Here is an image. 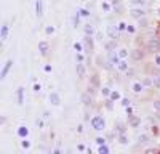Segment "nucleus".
<instances>
[{"label": "nucleus", "mask_w": 160, "mask_h": 154, "mask_svg": "<svg viewBox=\"0 0 160 154\" xmlns=\"http://www.w3.org/2000/svg\"><path fill=\"white\" fill-rule=\"evenodd\" d=\"M146 50H148V53H152V55L160 53V38H157V37L149 38L146 42Z\"/></svg>", "instance_id": "1"}, {"label": "nucleus", "mask_w": 160, "mask_h": 154, "mask_svg": "<svg viewBox=\"0 0 160 154\" xmlns=\"http://www.w3.org/2000/svg\"><path fill=\"white\" fill-rule=\"evenodd\" d=\"M90 124H91V128L96 132H102L106 128V121H104L102 116H95V117L90 121Z\"/></svg>", "instance_id": "2"}, {"label": "nucleus", "mask_w": 160, "mask_h": 154, "mask_svg": "<svg viewBox=\"0 0 160 154\" xmlns=\"http://www.w3.org/2000/svg\"><path fill=\"white\" fill-rule=\"evenodd\" d=\"M106 34H108L109 40H118L120 31L117 28V24H108V26H106Z\"/></svg>", "instance_id": "3"}, {"label": "nucleus", "mask_w": 160, "mask_h": 154, "mask_svg": "<svg viewBox=\"0 0 160 154\" xmlns=\"http://www.w3.org/2000/svg\"><path fill=\"white\" fill-rule=\"evenodd\" d=\"M146 10H144V7H133L131 8V11H130V16L135 19V21H139V19H142V18H146Z\"/></svg>", "instance_id": "4"}, {"label": "nucleus", "mask_w": 160, "mask_h": 154, "mask_svg": "<svg viewBox=\"0 0 160 154\" xmlns=\"http://www.w3.org/2000/svg\"><path fill=\"white\" fill-rule=\"evenodd\" d=\"M83 47L88 55H91L95 51V38H93V35H87V34L83 35Z\"/></svg>", "instance_id": "5"}, {"label": "nucleus", "mask_w": 160, "mask_h": 154, "mask_svg": "<svg viewBox=\"0 0 160 154\" xmlns=\"http://www.w3.org/2000/svg\"><path fill=\"white\" fill-rule=\"evenodd\" d=\"M130 88H131V92L135 93V95H139V93H142L144 90H146L141 80H135V82L131 84V87H130Z\"/></svg>", "instance_id": "6"}, {"label": "nucleus", "mask_w": 160, "mask_h": 154, "mask_svg": "<svg viewBox=\"0 0 160 154\" xmlns=\"http://www.w3.org/2000/svg\"><path fill=\"white\" fill-rule=\"evenodd\" d=\"M80 100H82V103H83V105H85L87 108L93 106V95H91V93L83 92V93H82V96H80Z\"/></svg>", "instance_id": "7"}, {"label": "nucleus", "mask_w": 160, "mask_h": 154, "mask_svg": "<svg viewBox=\"0 0 160 154\" xmlns=\"http://www.w3.org/2000/svg\"><path fill=\"white\" fill-rule=\"evenodd\" d=\"M115 69H117L118 72H127V71L130 69V64L127 63V59H118L117 64H115Z\"/></svg>", "instance_id": "8"}, {"label": "nucleus", "mask_w": 160, "mask_h": 154, "mask_svg": "<svg viewBox=\"0 0 160 154\" xmlns=\"http://www.w3.org/2000/svg\"><path fill=\"white\" fill-rule=\"evenodd\" d=\"M136 141H138L139 146H146V145L151 141V135H149V133H141V135H138Z\"/></svg>", "instance_id": "9"}, {"label": "nucleus", "mask_w": 160, "mask_h": 154, "mask_svg": "<svg viewBox=\"0 0 160 154\" xmlns=\"http://www.w3.org/2000/svg\"><path fill=\"white\" fill-rule=\"evenodd\" d=\"M75 71H77V77L78 79H83L87 75V68L83 66V63H77L75 64Z\"/></svg>", "instance_id": "10"}, {"label": "nucleus", "mask_w": 160, "mask_h": 154, "mask_svg": "<svg viewBox=\"0 0 160 154\" xmlns=\"http://www.w3.org/2000/svg\"><path fill=\"white\" fill-rule=\"evenodd\" d=\"M50 103L53 106H59L61 105V96H59L58 92H51L50 93Z\"/></svg>", "instance_id": "11"}, {"label": "nucleus", "mask_w": 160, "mask_h": 154, "mask_svg": "<svg viewBox=\"0 0 160 154\" xmlns=\"http://www.w3.org/2000/svg\"><path fill=\"white\" fill-rule=\"evenodd\" d=\"M8 34H10V28L7 23H2V29H0V38H2V42H5L8 38Z\"/></svg>", "instance_id": "12"}, {"label": "nucleus", "mask_w": 160, "mask_h": 154, "mask_svg": "<svg viewBox=\"0 0 160 154\" xmlns=\"http://www.w3.org/2000/svg\"><path fill=\"white\" fill-rule=\"evenodd\" d=\"M11 66H13V59H8V61L5 63L3 69H2V77H0V79H2V80H5V79H7V75H8V72H10Z\"/></svg>", "instance_id": "13"}, {"label": "nucleus", "mask_w": 160, "mask_h": 154, "mask_svg": "<svg viewBox=\"0 0 160 154\" xmlns=\"http://www.w3.org/2000/svg\"><path fill=\"white\" fill-rule=\"evenodd\" d=\"M112 7H114V11L117 13V15H122L123 13V3L120 2V0H112Z\"/></svg>", "instance_id": "14"}, {"label": "nucleus", "mask_w": 160, "mask_h": 154, "mask_svg": "<svg viewBox=\"0 0 160 154\" xmlns=\"http://www.w3.org/2000/svg\"><path fill=\"white\" fill-rule=\"evenodd\" d=\"M141 82H142V85H144V88H152L154 87V77H149V75H146V77H142L141 79Z\"/></svg>", "instance_id": "15"}, {"label": "nucleus", "mask_w": 160, "mask_h": 154, "mask_svg": "<svg viewBox=\"0 0 160 154\" xmlns=\"http://www.w3.org/2000/svg\"><path fill=\"white\" fill-rule=\"evenodd\" d=\"M16 103H18L19 106L24 105V88H22V87H19V88L16 90Z\"/></svg>", "instance_id": "16"}, {"label": "nucleus", "mask_w": 160, "mask_h": 154, "mask_svg": "<svg viewBox=\"0 0 160 154\" xmlns=\"http://www.w3.org/2000/svg\"><path fill=\"white\" fill-rule=\"evenodd\" d=\"M141 125V117L139 116H131L130 117V127L131 128H138Z\"/></svg>", "instance_id": "17"}, {"label": "nucleus", "mask_w": 160, "mask_h": 154, "mask_svg": "<svg viewBox=\"0 0 160 154\" xmlns=\"http://www.w3.org/2000/svg\"><path fill=\"white\" fill-rule=\"evenodd\" d=\"M83 34H87V35H95V34H96V29L93 28V24L87 23V24H83Z\"/></svg>", "instance_id": "18"}, {"label": "nucleus", "mask_w": 160, "mask_h": 154, "mask_svg": "<svg viewBox=\"0 0 160 154\" xmlns=\"http://www.w3.org/2000/svg\"><path fill=\"white\" fill-rule=\"evenodd\" d=\"M130 56L135 59V61H141V59L144 58V51H141V50H133L131 53H130Z\"/></svg>", "instance_id": "19"}, {"label": "nucleus", "mask_w": 160, "mask_h": 154, "mask_svg": "<svg viewBox=\"0 0 160 154\" xmlns=\"http://www.w3.org/2000/svg\"><path fill=\"white\" fill-rule=\"evenodd\" d=\"M35 13H37V18H42V15H43V2L42 0H37L35 2Z\"/></svg>", "instance_id": "20"}, {"label": "nucleus", "mask_w": 160, "mask_h": 154, "mask_svg": "<svg viewBox=\"0 0 160 154\" xmlns=\"http://www.w3.org/2000/svg\"><path fill=\"white\" fill-rule=\"evenodd\" d=\"M115 51H117V55H118L120 59H127V58L130 56V51H128L127 48H117Z\"/></svg>", "instance_id": "21"}, {"label": "nucleus", "mask_w": 160, "mask_h": 154, "mask_svg": "<svg viewBox=\"0 0 160 154\" xmlns=\"http://www.w3.org/2000/svg\"><path fill=\"white\" fill-rule=\"evenodd\" d=\"M38 51H40V55H43V56L48 53V44H47L45 40L38 42Z\"/></svg>", "instance_id": "22"}, {"label": "nucleus", "mask_w": 160, "mask_h": 154, "mask_svg": "<svg viewBox=\"0 0 160 154\" xmlns=\"http://www.w3.org/2000/svg\"><path fill=\"white\" fill-rule=\"evenodd\" d=\"M28 135H29V128H28V127H24V125H21V127L18 128V136H21V138H28Z\"/></svg>", "instance_id": "23"}, {"label": "nucleus", "mask_w": 160, "mask_h": 154, "mask_svg": "<svg viewBox=\"0 0 160 154\" xmlns=\"http://www.w3.org/2000/svg\"><path fill=\"white\" fill-rule=\"evenodd\" d=\"M101 10H102L104 13H109V11H112V10H114V7H112V3H109V2H106V0H102V3H101Z\"/></svg>", "instance_id": "24"}, {"label": "nucleus", "mask_w": 160, "mask_h": 154, "mask_svg": "<svg viewBox=\"0 0 160 154\" xmlns=\"http://www.w3.org/2000/svg\"><path fill=\"white\" fill-rule=\"evenodd\" d=\"M117 140H118V143L122 145V146H128V143H130L125 133H118V138H117Z\"/></svg>", "instance_id": "25"}, {"label": "nucleus", "mask_w": 160, "mask_h": 154, "mask_svg": "<svg viewBox=\"0 0 160 154\" xmlns=\"http://www.w3.org/2000/svg\"><path fill=\"white\" fill-rule=\"evenodd\" d=\"M114 103H115V101H114L111 96H108V100L104 101V108L109 109V111H112V109H114Z\"/></svg>", "instance_id": "26"}, {"label": "nucleus", "mask_w": 160, "mask_h": 154, "mask_svg": "<svg viewBox=\"0 0 160 154\" xmlns=\"http://www.w3.org/2000/svg\"><path fill=\"white\" fill-rule=\"evenodd\" d=\"M77 15H78L80 18H88V16H90V11H88L87 8H78V10H77Z\"/></svg>", "instance_id": "27"}, {"label": "nucleus", "mask_w": 160, "mask_h": 154, "mask_svg": "<svg viewBox=\"0 0 160 154\" xmlns=\"http://www.w3.org/2000/svg\"><path fill=\"white\" fill-rule=\"evenodd\" d=\"M130 3H131L133 7H146L148 0H130Z\"/></svg>", "instance_id": "28"}, {"label": "nucleus", "mask_w": 160, "mask_h": 154, "mask_svg": "<svg viewBox=\"0 0 160 154\" xmlns=\"http://www.w3.org/2000/svg\"><path fill=\"white\" fill-rule=\"evenodd\" d=\"M90 85H93V87H99V79H98V75L96 74H93L91 75V80H90Z\"/></svg>", "instance_id": "29"}, {"label": "nucleus", "mask_w": 160, "mask_h": 154, "mask_svg": "<svg viewBox=\"0 0 160 154\" xmlns=\"http://www.w3.org/2000/svg\"><path fill=\"white\" fill-rule=\"evenodd\" d=\"M117 28H118L120 34H122V32H125V31H127V28H128V24H127V23H123V21H120V23H117Z\"/></svg>", "instance_id": "30"}, {"label": "nucleus", "mask_w": 160, "mask_h": 154, "mask_svg": "<svg viewBox=\"0 0 160 154\" xmlns=\"http://www.w3.org/2000/svg\"><path fill=\"white\" fill-rule=\"evenodd\" d=\"M111 92H112V90H111L109 87H101V95H102V96H106V98L111 96Z\"/></svg>", "instance_id": "31"}, {"label": "nucleus", "mask_w": 160, "mask_h": 154, "mask_svg": "<svg viewBox=\"0 0 160 154\" xmlns=\"http://www.w3.org/2000/svg\"><path fill=\"white\" fill-rule=\"evenodd\" d=\"M111 98H112L114 101H118V100H122V95H120L117 90H112V92H111Z\"/></svg>", "instance_id": "32"}, {"label": "nucleus", "mask_w": 160, "mask_h": 154, "mask_svg": "<svg viewBox=\"0 0 160 154\" xmlns=\"http://www.w3.org/2000/svg\"><path fill=\"white\" fill-rule=\"evenodd\" d=\"M74 50L77 51V53H80V51H85V47L80 44V42H75V44H74Z\"/></svg>", "instance_id": "33"}, {"label": "nucleus", "mask_w": 160, "mask_h": 154, "mask_svg": "<svg viewBox=\"0 0 160 154\" xmlns=\"http://www.w3.org/2000/svg\"><path fill=\"white\" fill-rule=\"evenodd\" d=\"M98 152H101V154H108V152H111V148H109V146H106V145H101L99 149H98Z\"/></svg>", "instance_id": "34"}, {"label": "nucleus", "mask_w": 160, "mask_h": 154, "mask_svg": "<svg viewBox=\"0 0 160 154\" xmlns=\"http://www.w3.org/2000/svg\"><path fill=\"white\" fill-rule=\"evenodd\" d=\"M21 146H22V149H29V148H31V141H29L28 138H22Z\"/></svg>", "instance_id": "35"}, {"label": "nucleus", "mask_w": 160, "mask_h": 154, "mask_svg": "<svg viewBox=\"0 0 160 154\" xmlns=\"http://www.w3.org/2000/svg\"><path fill=\"white\" fill-rule=\"evenodd\" d=\"M72 24H74L75 29L78 28V24H80V16H78V15H74V16H72Z\"/></svg>", "instance_id": "36"}, {"label": "nucleus", "mask_w": 160, "mask_h": 154, "mask_svg": "<svg viewBox=\"0 0 160 154\" xmlns=\"http://www.w3.org/2000/svg\"><path fill=\"white\" fill-rule=\"evenodd\" d=\"M120 105H122L123 108H128V106H131V101L128 98H122V100H120Z\"/></svg>", "instance_id": "37"}, {"label": "nucleus", "mask_w": 160, "mask_h": 154, "mask_svg": "<svg viewBox=\"0 0 160 154\" xmlns=\"http://www.w3.org/2000/svg\"><path fill=\"white\" fill-rule=\"evenodd\" d=\"M75 61H77V63H85V55L82 53V51H80V53H77Z\"/></svg>", "instance_id": "38"}, {"label": "nucleus", "mask_w": 160, "mask_h": 154, "mask_svg": "<svg viewBox=\"0 0 160 154\" xmlns=\"http://www.w3.org/2000/svg\"><path fill=\"white\" fill-rule=\"evenodd\" d=\"M115 130H117V133H125L127 128H125V125H123V124H122V125L117 124V128H115Z\"/></svg>", "instance_id": "39"}, {"label": "nucleus", "mask_w": 160, "mask_h": 154, "mask_svg": "<svg viewBox=\"0 0 160 154\" xmlns=\"http://www.w3.org/2000/svg\"><path fill=\"white\" fill-rule=\"evenodd\" d=\"M53 32H55V28H53V26H47V28H45V34L47 35H51Z\"/></svg>", "instance_id": "40"}, {"label": "nucleus", "mask_w": 160, "mask_h": 154, "mask_svg": "<svg viewBox=\"0 0 160 154\" xmlns=\"http://www.w3.org/2000/svg\"><path fill=\"white\" fill-rule=\"evenodd\" d=\"M95 141H96V145H98V146H101V145H106V138H102V136H98Z\"/></svg>", "instance_id": "41"}, {"label": "nucleus", "mask_w": 160, "mask_h": 154, "mask_svg": "<svg viewBox=\"0 0 160 154\" xmlns=\"http://www.w3.org/2000/svg\"><path fill=\"white\" fill-rule=\"evenodd\" d=\"M77 151H78V152H83V151H88V149H87V146H85L83 143H78V145H77Z\"/></svg>", "instance_id": "42"}, {"label": "nucleus", "mask_w": 160, "mask_h": 154, "mask_svg": "<svg viewBox=\"0 0 160 154\" xmlns=\"http://www.w3.org/2000/svg\"><path fill=\"white\" fill-rule=\"evenodd\" d=\"M127 32H128V34H135V32H136V28H135V26H133V24H128V28H127Z\"/></svg>", "instance_id": "43"}, {"label": "nucleus", "mask_w": 160, "mask_h": 154, "mask_svg": "<svg viewBox=\"0 0 160 154\" xmlns=\"http://www.w3.org/2000/svg\"><path fill=\"white\" fill-rule=\"evenodd\" d=\"M40 88H42V87H40V84H34V87H32V90H34L35 93H38V92H40Z\"/></svg>", "instance_id": "44"}, {"label": "nucleus", "mask_w": 160, "mask_h": 154, "mask_svg": "<svg viewBox=\"0 0 160 154\" xmlns=\"http://www.w3.org/2000/svg\"><path fill=\"white\" fill-rule=\"evenodd\" d=\"M154 108H155V111H160V100L154 101Z\"/></svg>", "instance_id": "45"}, {"label": "nucleus", "mask_w": 160, "mask_h": 154, "mask_svg": "<svg viewBox=\"0 0 160 154\" xmlns=\"http://www.w3.org/2000/svg\"><path fill=\"white\" fill-rule=\"evenodd\" d=\"M127 109V114H128V117H131L133 116V109H131V106H128V108H125Z\"/></svg>", "instance_id": "46"}, {"label": "nucleus", "mask_w": 160, "mask_h": 154, "mask_svg": "<svg viewBox=\"0 0 160 154\" xmlns=\"http://www.w3.org/2000/svg\"><path fill=\"white\" fill-rule=\"evenodd\" d=\"M43 71L45 72H51V66H50V64H47V66H43Z\"/></svg>", "instance_id": "47"}, {"label": "nucleus", "mask_w": 160, "mask_h": 154, "mask_svg": "<svg viewBox=\"0 0 160 154\" xmlns=\"http://www.w3.org/2000/svg\"><path fill=\"white\" fill-rule=\"evenodd\" d=\"M155 64H157V66H160V55L158 53L155 55Z\"/></svg>", "instance_id": "48"}, {"label": "nucleus", "mask_w": 160, "mask_h": 154, "mask_svg": "<svg viewBox=\"0 0 160 154\" xmlns=\"http://www.w3.org/2000/svg\"><path fill=\"white\" fill-rule=\"evenodd\" d=\"M77 132H78V133H82V132H83V125H82V124L77 127Z\"/></svg>", "instance_id": "49"}, {"label": "nucleus", "mask_w": 160, "mask_h": 154, "mask_svg": "<svg viewBox=\"0 0 160 154\" xmlns=\"http://www.w3.org/2000/svg\"><path fill=\"white\" fill-rule=\"evenodd\" d=\"M0 122H2V125H5V122H7V119H5L3 114H2V117H0Z\"/></svg>", "instance_id": "50"}, {"label": "nucleus", "mask_w": 160, "mask_h": 154, "mask_svg": "<svg viewBox=\"0 0 160 154\" xmlns=\"http://www.w3.org/2000/svg\"><path fill=\"white\" fill-rule=\"evenodd\" d=\"M146 152H158V149H146Z\"/></svg>", "instance_id": "51"}]
</instances>
